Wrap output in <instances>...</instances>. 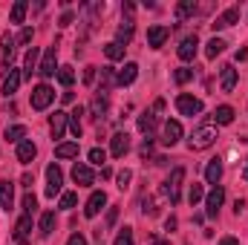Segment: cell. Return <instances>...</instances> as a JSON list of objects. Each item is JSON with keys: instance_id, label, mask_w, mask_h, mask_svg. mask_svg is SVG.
Returning a JSON list of instances; mask_svg holds the SVG:
<instances>
[{"instance_id": "83f0119b", "label": "cell", "mask_w": 248, "mask_h": 245, "mask_svg": "<svg viewBox=\"0 0 248 245\" xmlns=\"http://www.w3.org/2000/svg\"><path fill=\"white\" fill-rule=\"evenodd\" d=\"M81 113H84L81 107H75V110L69 113V130H72L75 138H81Z\"/></svg>"}, {"instance_id": "e575fe53", "label": "cell", "mask_w": 248, "mask_h": 245, "mask_svg": "<svg viewBox=\"0 0 248 245\" xmlns=\"http://www.w3.org/2000/svg\"><path fill=\"white\" fill-rule=\"evenodd\" d=\"M113 84H116V75H113L110 66H104V69H101V87H98V92H107Z\"/></svg>"}, {"instance_id": "db71d44e", "label": "cell", "mask_w": 248, "mask_h": 245, "mask_svg": "<svg viewBox=\"0 0 248 245\" xmlns=\"http://www.w3.org/2000/svg\"><path fill=\"white\" fill-rule=\"evenodd\" d=\"M237 61H248V49L243 46V49H237Z\"/></svg>"}, {"instance_id": "681fc988", "label": "cell", "mask_w": 248, "mask_h": 245, "mask_svg": "<svg viewBox=\"0 0 248 245\" xmlns=\"http://www.w3.org/2000/svg\"><path fill=\"white\" fill-rule=\"evenodd\" d=\"M116 216H119V208H110V211H107V225H113Z\"/></svg>"}, {"instance_id": "ac0fdd59", "label": "cell", "mask_w": 248, "mask_h": 245, "mask_svg": "<svg viewBox=\"0 0 248 245\" xmlns=\"http://www.w3.org/2000/svg\"><path fill=\"white\" fill-rule=\"evenodd\" d=\"M136 75H139V63L127 61V63H124V69L119 72V75H116V84L127 87V84H133V81H136Z\"/></svg>"}, {"instance_id": "8d00e7d4", "label": "cell", "mask_w": 248, "mask_h": 245, "mask_svg": "<svg viewBox=\"0 0 248 245\" xmlns=\"http://www.w3.org/2000/svg\"><path fill=\"white\" fill-rule=\"evenodd\" d=\"M58 81H61L63 87H69V84L75 81V72H72V66H61V69H58Z\"/></svg>"}, {"instance_id": "3957f363", "label": "cell", "mask_w": 248, "mask_h": 245, "mask_svg": "<svg viewBox=\"0 0 248 245\" xmlns=\"http://www.w3.org/2000/svg\"><path fill=\"white\" fill-rule=\"evenodd\" d=\"M52 98H55V90H52L49 84H38V87L32 90V107H35V110H46V107L52 104Z\"/></svg>"}, {"instance_id": "4fadbf2b", "label": "cell", "mask_w": 248, "mask_h": 245, "mask_svg": "<svg viewBox=\"0 0 248 245\" xmlns=\"http://www.w3.org/2000/svg\"><path fill=\"white\" fill-rule=\"evenodd\" d=\"M196 46H199V41H196V35H187L185 41L179 44V49H176V55H179L182 61H193V55H196Z\"/></svg>"}, {"instance_id": "b9f144b4", "label": "cell", "mask_w": 248, "mask_h": 245, "mask_svg": "<svg viewBox=\"0 0 248 245\" xmlns=\"http://www.w3.org/2000/svg\"><path fill=\"white\" fill-rule=\"evenodd\" d=\"M75 205H78V193H63L61 196V208L69 211V208H75Z\"/></svg>"}, {"instance_id": "f35d334b", "label": "cell", "mask_w": 248, "mask_h": 245, "mask_svg": "<svg viewBox=\"0 0 248 245\" xmlns=\"http://www.w3.org/2000/svg\"><path fill=\"white\" fill-rule=\"evenodd\" d=\"M113 245H133V228H122Z\"/></svg>"}, {"instance_id": "c3c4849f", "label": "cell", "mask_w": 248, "mask_h": 245, "mask_svg": "<svg viewBox=\"0 0 248 245\" xmlns=\"http://www.w3.org/2000/svg\"><path fill=\"white\" fill-rule=\"evenodd\" d=\"M72 20H75V15H72V12H63V15H61V26H69Z\"/></svg>"}, {"instance_id": "8992f818", "label": "cell", "mask_w": 248, "mask_h": 245, "mask_svg": "<svg viewBox=\"0 0 248 245\" xmlns=\"http://www.w3.org/2000/svg\"><path fill=\"white\" fill-rule=\"evenodd\" d=\"M176 110H179L182 116H199V113H202V101L182 92V95H176Z\"/></svg>"}, {"instance_id": "f6af8a7d", "label": "cell", "mask_w": 248, "mask_h": 245, "mask_svg": "<svg viewBox=\"0 0 248 245\" xmlns=\"http://www.w3.org/2000/svg\"><path fill=\"white\" fill-rule=\"evenodd\" d=\"M147 156H153V141L150 138H144V147H141V159H147Z\"/></svg>"}, {"instance_id": "30bf717a", "label": "cell", "mask_w": 248, "mask_h": 245, "mask_svg": "<svg viewBox=\"0 0 248 245\" xmlns=\"http://www.w3.org/2000/svg\"><path fill=\"white\" fill-rule=\"evenodd\" d=\"M127 150H130V136H127V133H116V136L110 138V153H113L116 159H124Z\"/></svg>"}, {"instance_id": "bcb514c9", "label": "cell", "mask_w": 248, "mask_h": 245, "mask_svg": "<svg viewBox=\"0 0 248 245\" xmlns=\"http://www.w3.org/2000/svg\"><path fill=\"white\" fill-rule=\"evenodd\" d=\"M95 81V66H87V72H84V84H93Z\"/></svg>"}, {"instance_id": "603a6c76", "label": "cell", "mask_w": 248, "mask_h": 245, "mask_svg": "<svg viewBox=\"0 0 248 245\" xmlns=\"http://www.w3.org/2000/svg\"><path fill=\"white\" fill-rule=\"evenodd\" d=\"M214 122L217 124H231L234 122V107H228V104L217 107V110H214Z\"/></svg>"}, {"instance_id": "7402d4cb", "label": "cell", "mask_w": 248, "mask_h": 245, "mask_svg": "<svg viewBox=\"0 0 248 245\" xmlns=\"http://www.w3.org/2000/svg\"><path fill=\"white\" fill-rule=\"evenodd\" d=\"M55 156L58 159H75L78 156V141H63L55 147Z\"/></svg>"}, {"instance_id": "f907efd6", "label": "cell", "mask_w": 248, "mask_h": 245, "mask_svg": "<svg viewBox=\"0 0 248 245\" xmlns=\"http://www.w3.org/2000/svg\"><path fill=\"white\" fill-rule=\"evenodd\" d=\"M20 182H23V187H32V182H35V179H32V173H29V170H26V173H23V179H20Z\"/></svg>"}, {"instance_id": "9c48e42d", "label": "cell", "mask_w": 248, "mask_h": 245, "mask_svg": "<svg viewBox=\"0 0 248 245\" xmlns=\"http://www.w3.org/2000/svg\"><path fill=\"white\" fill-rule=\"evenodd\" d=\"M222 202H225V190L217 184V187L208 193V199H205V205H208V216H217L219 208H222Z\"/></svg>"}, {"instance_id": "d4e9b609", "label": "cell", "mask_w": 248, "mask_h": 245, "mask_svg": "<svg viewBox=\"0 0 248 245\" xmlns=\"http://www.w3.org/2000/svg\"><path fill=\"white\" fill-rule=\"evenodd\" d=\"M41 237H49L52 231H55V211H46L44 216H41Z\"/></svg>"}, {"instance_id": "44dd1931", "label": "cell", "mask_w": 248, "mask_h": 245, "mask_svg": "<svg viewBox=\"0 0 248 245\" xmlns=\"http://www.w3.org/2000/svg\"><path fill=\"white\" fill-rule=\"evenodd\" d=\"M205 179H208V184H219V179H222V159H211L208 162Z\"/></svg>"}, {"instance_id": "836d02e7", "label": "cell", "mask_w": 248, "mask_h": 245, "mask_svg": "<svg viewBox=\"0 0 248 245\" xmlns=\"http://www.w3.org/2000/svg\"><path fill=\"white\" fill-rule=\"evenodd\" d=\"M104 55H107L110 61H122V58H124V46L113 41V44H107V46H104Z\"/></svg>"}, {"instance_id": "8fae6325", "label": "cell", "mask_w": 248, "mask_h": 245, "mask_svg": "<svg viewBox=\"0 0 248 245\" xmlns=\"http://www.w3.org/2000/svg\"><path fill=\"white\" fill-rule=\"evenodd\" d=\"M237 20H240V9H237V6H231V9H225V12H222L211 26H214V29H228V26H234Z\"/></svg>"}, {"instance_id": "7c38bea8", "label": "cell", "mask_w": 248, "mask_h": 245, "mask_svg": "<svg viewBox=\"0 0 248 245\" xmlns=\"http://www.w3.org/2000/svg\"><path fill=\"white\" fill-rule=\"evenodd\" d=\"M72 179H75V184L87 187V184H93L95 173H93V168H90V165H78V162H75V168H72Z\"/></svg>"}, {"instance_id": "d590c367", "label": "cell", "mask_w": 248, "mask_h": 245, "mask_svg": "<svg viewBox=\"0 0 248 245\" xmlns=\"http://www.w3.org/2000/svg\"><path fill=\"white\" fill-rule=\"evenodd\" d=\"M202 196H205L202 184H190V190H187V202H190V205H199V202H202Z\"/></svg>"}, {"instance_id": "11a10c76", "label": "cell", "mask_w": 248, "mask_h": 245, "mask_svg": "<svg viewBox=\"0 0 248 245\" xmlns=\"http://www.w3.org/2000/svg\"><path fill=\"white\" fill-rule=\"evenodd\" d=\"M165 228H168V231H173V228H176V219H173V216H168V222H165Z\"/></svg>"}, {"instance_id": "7bdbcfd3", "label": "cell", "mask_w": 248, "mask_h": 245, "mask_svg": "<svg viewBox=\"0 0 248 245\" xmlns=\"http://www.w3.org/2000/svg\"><path fill=\"white\" fill-rule=\"evenodd\" d=\"M130 179H133V173H130V170H127V168H124L122 173H119V187H122V190H124V187H127V184H130Z\"/></svg>"}, {"instance_id": "cb8c5ba5", "label": "cell", "mask_w": 248, "mask_h": 245, "mask_svg": "<svg viewBox=\"0 0 248 245\" xmlns=\"http://www.w3.org/2000/svg\"><path fill=\"white\" fill-rule=\"evenodd\" d=\"M23 136H26V127L23 124H12V127H6V133H3V138L6 141H23Z\"/></svg>"}, {"instance_id": "f546056e", "label": "cell", "mask_w": 248, "mask_h": 245, "mask_svg": "<svg viewBox=\"0 0 248 245\" xmlns=\"http://www.w3.org/2000/svg\"><path fill=\"white\" fill-rule=\"evenodd\" d=\"M26 9H29V3H26V0H17V3L12 6V23H23Z\"/></svg>"}, {"instance_id": "4316f807", "label": "cell", "mask_w": 248, "mask_h": 245, "mask_svg": "<svg viewBox=\"0 0 248 245\" xmlns=\"http://www.w3.org/2000/svg\"><path fill=\"white\" fill-rule=\"evenodd\" d=\"M29 228H32V216H29V214H23V216H20V222L15 225V240H20V243H23V237L29 234Z\"/></svg>"}, {"instance_id": "74e56055", "label": "cell", "mask_w": 248, "mask_h": 245, "mask_svg": "<svg viewBox=\"0 0 248 245\" xmlns=\"http://www.w3.org/2000/svg\"><path fill=\"white\" fill-rule=\"evenodd\" d=\"M190 78H193V69H187V66H182V69L173 72V81H176V84H187Z\"/></svg>"}, {"instance_id": "e0dca14e", "label": "cell", "mask_w": 248, "mask_h": 245, "mask_svg": "<svg viewBox=\"0 0 248 245\" xmlns=\"http://www.w3.org/2000/svg\"><path fill=\"white\" fill-rule=\"evenodd\" d=\"M35 153H38V147H35L29 138H23V141L17 144V162H20V165H29V162L35 159Z\"/></svg>"}, {"instance_id": "ffe728a7", "label": "cell", "mask_w": 248, "mask_h": 245, "mask_svg": "<svg viewBox=\"0 0 248 245\" xmlns=\"http://www.w3.org/2000/svg\"><path fill=\"white\" fill-rule=\"evenodd\" d=\"M179 138H182V124L179 122H168L165 124V138H162V141H165L168 147H173Z\"/></svg>"}, {"instance_id": "816d5d0a", "label": "cell", "mask_w": 248, "mask_h": 245, "mask_svg": "<svg viewBox=\"0 0 248 245\" xmlns=\"http://www.w3.org/2000/svg\"><path fill=\"white\" fill-rule=\"evenodd\" d=\"M243 208H246V202H243V199H237V202H234V214L240 216V214H243Z\"/></svg>"}, {"instance_id": "52a82bcc", "label": "cell", "mask_w": 248, "mask_h": 245, "mask_svg": "<svg viewBox=\"0 0 248 245\" xmlns=\"http://www.w3.org/2000/svg\"><path fill=\"white\" fill-rule=\"evenodd\" d=\"M46 196H49V199H52V196H55V193H61V184H63V173H61V168H58V165H49V168H46Z\"/></svg>"}, {"instance_id": "7a4b0ae2", "label": "cell", "mask_w": 248, "mask_h": 245, "mask_svg": "<svg viewBox=\"0 0 248 245\" xmlns=\"http://www.w3.org/2000/svg\"><path fill=\"white\" fill-rule=\"evenodd\" d=\"M182 182H185V168H176L173 173H170V179L162 184V196L165 199H170L173 205L179 202V190H182Z\"/></svg>"}, {"instance_id": "d6986e66", "label": "cell", "mask_w": 248, "mask_h": 245, "mask_svg": "<svg viewBox=\"0 0 248 245\" xmlns=\"http://www.w3.org/2000/svg\"><path fill=\"white\" fill-rule=\"evenodd\" d=\"M66 113H55L52 119H49V133H52V138L58 141V138H63V130H66Z\"/></svg>"}, {"instance_id": "277c9868", "label": "cell", "mask_w": 248, "mask_h": 245, "mask_svg": "<svg viewBox=\"0 0 248 245\" xmlns=\"http://www.w3.org/2000/svg\"><path fill=\"white\" fill-rule=\"evenodd\" d=\"M104 205H107V193H104V190H95V193L87 199V205H84V216H87V219L98 216V214L104 211Z\"/></svg>"}, {"instance_id": "680465c9", "label": "cell", "mask_w": 248, "mask_h": 245, "mask_svg": "<svg viewBox=\"0 0 248 245\" xmlns=\"http://www.w3.org/2000/svg\"><path fill=\"white\" fill-rule=\"evenodd\" d=\"M20 245H26V243H20Z\"/></svg>"}, {"instance_id": "1f68e13d", "label": "cell", "mask_w": 248, "mask_h": 245, "mask_svg": "<svg viewBox=\"0 0 248 245\" xmlns=\"http://www.w3.org/2000/svg\"><path fill=\"white\" fill-rule=\"evenodd\" d=\"M190 15H196V3H193V0H182V3L176 6V17L185 20V17H190Z\"/></svg>"}, {"instance_id": "f5cc1de1", "label": "cell", "mask_w": 248, "mask_h": 245, "mask_svg": "<svg viewBox=\"0 0 248 245\" xmlns=\"http://www.w3.org/2000/svg\"><path fill=\"white\" fill-rule=\"evenodd\" d=\"M217 245H240V243H237L234 237H222V240H219V243H217Z\"/></svg>"}, {"instance_id": "ee69618b", "label": "cell", "mask_w": 248, "mask_h": 245, "mask_svg": "<svg viewBox=\"0 0 248 245\" xmlns=\"http://www.w3.org/2000/svg\"><path fill=\"white\" fill-rule=\"evenodd\" d=\"M66 245H87V237H84V234H72V237L66 240Z\"/></svg>"}, {"instance_id": "5b68a950", "label": "cell", "mask_w": 248, "mask_h": 245, "mask_svg": "<svg viewBox=\"0 0 248 245\" xmlns=\"http://www.w3.org/2000/svg\"><path fill=\"white\" fill-rule=\"evenodd\" d=\"M55 69H58V49H55V46H49V49L44 52L41 63H38V72H41L44 78H52V75H55Z\"/></svg>"}, {"instance_id": "60d3db41", "label": "cell", "mask_w": 248, "mask_h": 245, "mask_svg": "<svg viewBox=\"0 0 248 245\" xmlns=\"http://www.w3.org/2000/svg\"><path fill=\"white\" fill-rule=\"evenodd\" d=\"M35 208H38V199H35V193H26V196H23V211L32 216V211H35Z\"/></svg>"}, {"instance_id": "5bb4252c", "label": "cell", "mask_w": 248, "mask_h": 245, "mask_svg": "<svg viewBox=\"0 0 248 245\" xmlns=\"http://www.w3.org/2000/svg\"><path fill=\"white\" fill-rule=\"evenodd\" d=\"M12 202H15V182L3 179L0 182V208L3 211H12Z\"/></svg>"}, {"instance_id": "9f6ffc18", "label": "cell", "mask_w": 248, "mask_h": 245, "mask_svg": "<svg viewBox=\"0 0 248 245\" xmlns=\"http://www.w3.org/2000/svg\"><path fill=\"white\" fill-rule=\"evenodd\" d=\"M150 245H168L162 237H150Z\"/></svg>"}, {"instance_id": "4dcf8cb0", "label": "cell", "mask_w": 248, "mask_h": 245, "mask_svg": "<svg viewBox=\"0 0 248 245\" xmlns=\"http://www.w3.org/2000/svg\"><path fill=\"white\" fill-rule=\"evenodd\" d=\"M222 49H225V41H222V38H211L208 46H205V55H208V58H217Z\"/></svg>"}, {"instance_id": "d6a6232c", "label": "cell", "mask_w": 248, "mask_h": 245, "mask_svg": "<svg viewBox=\"0 0 248 245\" xmlns=\"http://www.w3.org/2000/svg\"><path fill=\"white\" fill-rule=\"evenodd\" d=\"M153 127H156V116H153V113H141V116H139V130H141V133L150 136Z\"/></svg>"}, {"instance_id": "9a60e30c", "label": "cell", "mask_w": 248, "mask_h": 245, "mask_svg": "<svg viewBox=\"0 0 248 245\" xmlns=\"http://www.w3.org/2000/svg\"><path fill=\"white\" fill-rule=\"evenodd\" d=\"M237 87V69L228 63V66H222V75H219V90L222 92H231Z\"/></svg>"}, {"instance_id": "f1b7e54d", "label": "cell", "mask_w": 248, "mask_h": 245, "mask_svg": "<svg viewBox=\"0 0 248 245\" xmlns=\"http://www.w3.org/2000/svg\"><path fill=\"white\" fill-rule=\"evenodd\" d=\"M23 69H26V78H32V72L38 69V49L32 46L29 52H26V61H23Z\"/></svg>"}, {"instance_id": "484cf974", "label": "cell", "mask_w": 248, "mask_h": 245, "mask_svg": "<svg viewBox=\"0 0 248 245\" xmlns=\"http://www.w3.org/2000/svg\"><path fill=\"white\" fill-rule=\"evenodd\" d=\"M93 116H95V119L107 116V92H98V95L93 98Z\"/></svg>"}, {"instance_id": "7dc6e473", "label": "cell", "mask_w": 248, "mask_h": 245, "mask_svg": "<svg viewBox=\"0 0 248 245\" xmlns=\"http://www.w3.org/2000/svg\"><path fill=\"white\" fill-rule=\"evenodd\" d=\"M32 35H35V32H32L29 26H26V29L20 32V44H29V41H32Z\"/></svg>"}, {"instance_id": "6f0895ef", "label": "cell", "mask_w": 248, "mask_h": 245, "mask_svg": "<svg viewBox=\"0 0 248 245\" xmlns=\"http://www.w3.org/2000/svg\"><path fill=\"white\" fill-rule=\"evenodd\" d=\"M243 179H246V182H248V168H246V170H243Z\"/></svg>"}, {"instance_id": "ba28073f", "label": "cell", "mask_w": 248, "mask_h": 245, "mask_svg": "<svg viewBox=\"0 0 248 245\" xmlns=\"http://www.w3.org/2000/svg\"><path fill=\"white\" fill-rule=\"evenodd\" d=\"M168 35H170V29H168V26H150V29H147V46H153V49L165 46Z\"/></svg>"}, {"instance_id": "2e32d148", "label": "cell", "mask_w": 248, "mask_h": 245, "mask_svg": "<svg viewBox=\"0 0 248 245\" xmlns=\"http://www.w3.org/2000/svg\"><path fill=\"white\" fill-rule=\"evenodd\" d=\"M20 81H23V75H20L17 69H9V75H6L3 90H0V92H3L6 98H9V95H15V92H17V87H20Z\"/></svg>"}, {"instance_id": "ab89813d", "label": "cell", "mask_w": 248, "mask_h": 245, "mask_svg": "<svg viewBox=\"0 0 248 245\" xmlns=\"http://www.w3.org/2000/svg\"><path fill=\"white\" fill-rule=\"evenodd\" d=\"M90 162H93V165H104V162H107V153H104L101 147H93V150H90Z\"/></svg>"}, {"instance_id": "6da1fadb", "label": "cell", "mask_w": 248, "mask_h": 245, "mask_svg": "<svg viewBox=\"0 0 248 245\" xmlns=\"http://www.w3.org/2000/svg\"><path fill=\"white\" fill-rule=\"evenodd\" d=\"M214 141H217V127H214V124H199V127L190 133L187 147H190V150H208Z\"/></svg>"}]
</instances>
